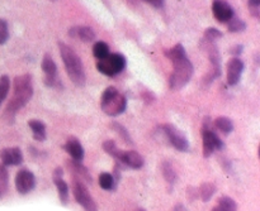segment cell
Instances as JSON below:
<instances>
[{
    "mask_svg": "<svg viewBox=\"0 0 260 211\" xmlns=\"http://www.w3.org/2000/svg\"><path fill=\"white\" fill-rule=\"evenodd\" d=\"M162 134L167 137V139L169 141V143L174 147L177 151L179 152H188L189 151V142L185 138L184 134L180 131H178L174 125H162Z\"/></svg>",
    "mask_w": 260,
    "mask_h": 211,
    "instance_id": "ba28073f",
    "label": "cell"
},
{
    "mask_svg": "<svg viewBox=\"0 0 260 211\" xmlns=\"http://www.w3.org/2000/svg\"><path fill=\"white\" fill-rule=\"evenodd\" d=\"M244 71V62L240 58L235 57L230 60L228 65V83L230 86H235L240 81L241 73Z\"/></svg>",
    "mask_w": 260,
    "mask_h": 211,
    "instance_id": "9a60e30c",
    "label": "cell"
},
{
    "mask_svg": "<svg viewBox=\"0 0 260 211\" xmlns=\"http://www.w3.org/2000/svg\"><path fill=\"white\" fill-rule=\"evenodd\" d=\"M167 57L173 62L172 76L169 78V86L172 90H180L184 88L192 78L194 68H193L192 62L187 57L184 47L180 43L175 45L174 47L170 48L165 52Z\"/></svg>",
    "mask_w": 260,
    "mask_h": 211,
    "instance_id": "6da1fadb",
    "label": "cell"
},
{
    "mask_svg": "<svg viewBox=\"0 0 260 211\" xmlns=\"http://www.w3.org/2000/svg\"><path fill=\"white\" fill-rule=\"evenodd\" d=\"M0 159L4 166H19L23 163V153L18 147L4 148L0 152Z\"/></svg>",
    "mask_w": 260,
    "mask_h": 211,
    "instance_id": "5bb4252c",
    "label": "cell"
},
{
    "mask_svg": "<svg viewBox=\"0 0 260 211\" xmlns=\"http://www.w3.org/2000/svg\"><path fill=\"white\" fill-rule=\"evenodd\" d=\"M52 2H55V0H52Z\"/></svg>",
    "mask_w": 260,
    "mask_h": 211,
    "instance_id": "f35d334b",
    "label": "cell"
},
{
    "mask_svg": "<svg viewBox=\"0 0 260 211\" xmlns=\"http://www.w3.org/2000/svg\"><path fill=\"white\" fill-rule=\"evenodd\" d=\"M117 162H119V164H123V166L128 167L132 170H140L144 166L145 161L144 157L139 153V152L135 151H121L119 149L117 156L114 157Z\"/></svg>",
    "mask_w": 260,
    "mask_h": 211,
    "instance_id": "9c48e42d",
    "label": "cell"
},
{
    "mask_svg": "<svg viewBox=\"0 0 260 211\" xmlns=\"http://www.w3.org/2000/svg\"><path fill=\"white\" fill-rule=\"evenodd\" d=\"M212 211H238V204L231 197L223 196L218 200L217 205L213 207Z\"/></svg>",
    "mask_w": 260,
    "mask_h": 211,
    "instance_id": "d6986e66",
    "label": "cell"
},
{
    "mask_svg": "<svg viewBox=\"0 0 260 211\" xmlns=\"http://www.w3.org/2000/svg\"><path fill=\"white\" fill-rule=\"evenodd\" d=\"M124 67H126V58L119 53H114V55L109 53L106 58L96 62V68L99 72L109 76V77H113V76L121 73Z\"/></svg>",
    "mask_w": 260,
    "mask_h": 211,
    "instance_id": "5b68a950",
    "label": "cell"
},
{
    "mask_svg": "<svg viewBox=\"0 0 260 211\" xmlns=\"http://www.w3.org/2000/svg\"><path fill=\"white\" fill-rule=\"evenodd\" d=\"M137 211H145V210H142V209H140V210H137Z\"/></svg>",
    "mask_w": 260,
    "mask_h": 211,
    "instance_id": "74e56055",
    "label": "cell"
},
{
    "mask_svg": "<svg viewBox=\"0 0 260 211\" xmlns=\"http://www.w3.org/2000/svg\"><path fill=\"white\" fill-rule=\"evenodd\" d=\"M30 131L33 133V138L37 142H43L46 139V125L42 120H33L28 121Z\"/></svg>",
    "mask_w": 260,
    "mask_h": 211,
    "instance_id": "ac0fdd59",
    "label": "cell"
},
{
    "mask_svg": "<svg viewBox=\"0 0 260 211\" xmlns=\"http://www.w3.org/2000/svg\"><path fill=\"white\" fill-rule=\"evenodd\" d=\"M69 34L73 38H79L83 42H91L95 39V33L90 27H74L71 28Z\"/></svg>",
    "mask_w": 260,
    "mask_h": 211,
    "instance_id": "e0dca14e",
    "label": "cell"
},
{
    "mask_svg": "<svg viewBox=\"0 0 260 211\" xmlns=\"http://www.w3.org/2000/svg\"><path fill=\"white\" fill-rule=\"evenodd\" d=\"M228 23H229V30L233 33H240V32H243V30H245V28H246L245 22L241 19H239V18H235V17L231 18Z\"/></svg>",
    "mask_w": 260,
    "mask_h": 211,
    "instance_id": "484cf974",
    "label": "cell"
},
{
    "mask_svg": "<svg viewBox=\"0 0 260 211\" xmlns=\"http://www.w3.org/2000/svg\"><path fill=\"white\" fill-rule=\"evenodd\" d=\"M0 197H2V189H0Z\"/></svg>",
    "mask_w": 260,
    "mask_h": 211,
    "instance_id": "8d00e7d4",
    "label": "cell"
},
{
    "mask_svg": "<svg viewBox=\"0 0 260 211\" xmlns=\"http://www.w3.org/2000/svg\"><path fill=\"white\" fill-rule=\"evenodd\" d=\"M58 47H60L61 58H62L66 72H68L70 80L73 81L76 86H84L86 78L80 57L76 55L75 51H74L70 46L65 45V43L60 42L58 43Z\"/></svg>",
    "mask_w": 260,
    "mask_h": 211,
    "instance_id": "3957f363",
    "label": "cell"
},
{
    "mask_svg": "<svg viewBox=\"0 0 260 211\" xmlns=\"http://www.w3.org/2000/svg\"><path fill=\"white\" fill-rule=\"evenodd\" d=\"M221 37H222V33L218 29H216V28H208V29H206V39H207V42H215L216 39H218Z\"/></svg>",
    "mask_w": 260,
    "mask_h": 211,
    "instance_id": "4dcf8cb0",
    "label": "cell"
},
{
    "mask_svg": "<svg viewBox=\"0 0 260 211\" xmlns=\"http://www.w3.org/2000/svg\"><path fill=\"white\" fill-rule=\"evenodd\" d=\"M215 192H216V186L213 184H210V182L203 184L202 186L200 187V190H198V194H200L201 199H202V201L205 202L210 201V200L212 199L213 195H215Z\"/></svg>",
    "mask_w": 260,
    "mask_h": 211,
    "instance_id": "603a6c76",
    "label": "cell"
},
{
    "mask_svg": "<svg viewBox=\"0 0 260 211\" xmlns=\"http://www.w3.org/2000/svg\"><path fill=\"white\" fill-rule=\"evenodd\" d=\"M65 151L70 154L73 161L83 162L84 159V148L78 139H69L65 143Z\"/></svg>",
    "mask_w": 260,
    "mask_h": 211,
    "instance_id": "2e32d148",
    "label": "cell"
},
{
    "mask_svg": "<svg viewBox=\"0 0 260 211\" xmlns=\"http://www.w3.org/2000/svg\"><path fill=\"white\" fill-rule=\"evenodd\" d=\"M101 108L107 115H121L127 108V100L116 88L111 86L104 90L101 99Z\"/></svg>",
    "mask_w": 260,
    "mask_h": 211,
    "instance_id": "277c9868",
    "label": "cell"
},
{
    "mask_svg": "<svg viewBox=\"0 0 260 211\" xmlns=\"http://www.w3.org/2000/svg\"><path fill=\"white\" fill-rule=\"evenodd\" d=\"M93 55L95 56L98 60H103L107 56L109 55V47L106 42L103 40H99V42H95V45L93 46Z\"/></svg>",
    "mask_w": 260,
    "mask_h": 211,
    "instance_id": "cb8c5ba5",
    "label": "cell"
},
{
    "mask_svg": "<svg viewBox=\"0 0 260 211\" xmlns=\"http://www.w3.org/2000/svg\"><path fill=\"white\" fill-rule=\"evenodd\" d=\"M63 176V170L61 167L55 168L52 175L53 184H55L56 189L58 191V197H60V201L62 205H68L69 201V186L65 182V180L62 179Z\"/></svg>",
    "mask_w": 260,
    "mask_h": 211,
    "instance_id": "4fadbf2b",
    "label": "cell"
},
{
    "mask_svg": "<svg viewBox=\"0 0 260 211\" xmlns=\"http://www.w3.org/2000/svg\"><path fill=\"white\" fill-rule=\"evenodd\" d=\"M144 2L149 3L150 5H152L154 8H161L164 5L165 0H144Z\"/></svg>",
    "mask_w": 260,
    "mask_h": 211,
    "instance_id": "836d02e7",
    "label": "cell"
},
{
    "mask_svg": "<svg viewBox=\"0 0 260 211\" xmlns=\"http://www.w3.org/2000/svg\"><path fill=\"white\" fill-rule=\"evenodd\" d=\"M161 171L167 182L170 185V187L174 186L175 181H177V174H175V170L172 166V163L170 162H164L161 166Z\"/></svg>",
    "mask_w": 260,
    "mask_h": 211,
    "instance_id": "ffe728a7",
    "label": "cell"
},
{
    "mask_svg": "<svg viewBox=\"0 0 260 211\" xmlns=\"http://www.w3.org/2000/svg\"><path fill=\"white\" fill-rule=\"evenodd\" d=\"M113 128L116 129L117 132H118L119 133V136L122 137V139H123L124 142H127V143L128 144H134V141H132V138L131 137H129V134H128V132L126 131V128H123V126L121 125V124H118V123H114L113 124Z\"/></svg>",
    "mask_w": 260,
    "mask_h": 211,
    "instance_id": "f1b7e54d",
    "label": "cell"
},
{
    "mask_svg": "<svg viewBox=\"0 0 260 211\" xmlns=\"http://www.w3.org/2000/svg\"><path fill=\"white\" fill-rule=\"evenodd\" d=\"M202 138H203V156L208 158L212 156L215 151H221L223 148V142L221 141L220 137L210 128L207 121L203 123L202 129Z\"/></svg>",
    "mask_w": 260,
    "mask_h": 211,
    "instance_id": "8992f818",
    "label": "cell"
},
{
    "mask_svg": "<svg viewBox=\"0 0 260 211\" xmlns=\"http://www.w3.org/2000/svg\"><path fill=\"white\" fill-rule=\"evenodd\" d=\"M13 88H14V95H13L12 100L9 101L7 109H5V118L10 124L14 121L17 111L22 109L32 99V76L28 75V73L17 76L14 78V82H13Z\"/></svg>",
    "mask_w": 260,
    "mask_h": 211,
    "instance_id": "7a4b0ae2",
    "label": "cell"
},
{
    "mask_svg": "<svg viewBox=\"0 0 260 211\" xmlns=\"http://www.w3.org/2000/svg\"><path fill=\"white\" fill-rule=\"evenodd\" d=\"M36 187V177L29 170H20L15 176V189L20 195H27Z\"/></svg>",
    "mask_w": 260,
    "mask_h": 211,
    "instance_id": "30bf717a",
    "label": "cell"
},
{
    "mask_svg": "<svg viewBox=\"0 0 260 211\" xmlns=\"http://www.w3.org/2000/svg\"><path fill=\"white\" fill-rule=\"evenodd\" d=\"M73 194L78 204L80 205L85 211H98V206H96L95 201L91 197L90 192L85 187V185L79 180H75L73 182Z\"/></svg>",
    "mask_w": 260,
    "mask_h": 211,
    "instance_id": "52a82bcc",
    "label": "cell"
},
{
    "mask_svg": "<svg viewBox=\"0 0 260 211\" xmlns=\"http://www.w3.org/2000/svg\"><path fill=\"white\" fill-rule=\"evenodd\" d=\"M42 67L43 73H45V83L50 88H57L58 81H57V67H56L55 61L52 60L50 55H45L42 60Z\"/></svg>",
    "mask_w": 260,
    "mask_h": 211,
    "instance_id": "8fae6325",
    "label": "cell"
},
{
    "mask_svg": "<svg viewBox=\"0 0 260 211\" xmlns=\"http://www.w3.org/2000/svg\"><path fill=\"white\" fill-rule=\"evenodd\" d=\"M212 12L216 19L221 23H228L234 17V9L225 0H215L212 4Z\"/></svg>",
    "mask_w": 260,
    "mask_h": 211,
    "instance_id": "7c38bea8",
    "label": "cell"
},
{
    "mask_svg": "<svg viewBox=\"0 0 260 211\" xmlns=\"http://www.w3.org/2000/svg\"><path fill=\"white\" fill-rule=\"evenodd\" d=\"M173 211H188V210H187V207L184 206V205H182V204H178L177 206L174 207V210H173Z\"/></svg>",
    "mask_w": 260,
    "mask_h": 211,
    "instance_id": "e575fe53",
    "label": "cell"
},
{
    "mask_svg": "<svg viewBox=\"0 0 260 211\" xmlns=\"http://www.w3.org/2000/svg\"><path fill=\"white\" fill-rule=\"evenodd\" d=\"M103 149L107 152V153L109 154V156L113 157V158L117 156V153H118V151H119V148L117 147V144L114 143L113 141H106V142H104Z\"/></svg>",
    "mask_w": 260,
    "mask_h": 211,
    "instance_id": "83f0119b",
    "label": "cell"
},
{
    "mask_svg": "<svg viewBox=\"0 0 260 211\" xmlns=\"http://www.w3.org/2000/svg\"><path fill=\"white\" fill-rule=\"evenodd\" d=\"M241 51H243V46H238L236 48H234L233 53H234V55H240Z\"/></svg>",
    "mask_w": 260,
    "mask_h": 211,
    "instance_id": "d590c367",
    "label": "cell"
},
{
    "mask_svg": "<svg viewBox=\"0 0 260 211\" xmlns=\"http://www.w3.org/2000/svg\"><path fill=\"white\" fill-rule=\"evenodd\" d=\"M10 89V80L7 75L2 76L0 77V105H2L3 101L5 100V98L8 96Z\"/></svg>",
    "mask_w": 260,
    "mask_h": 211,
    "instance_id": "4316f807",
    "label": "cell"
},
{
    "mask_svg": "<svg viewBox=\"0 0 260 211\" xmlns=\"http://www.w3.org/2000/svg\"><path fill=\"white\" fill-rule=\"evenodd\" d=\"M69 163H70V167L74 170V172H75L76 175L79 174V176L83 177L84 180H86V181H88V182H91L90 174H89L88 170H86L85 167H84L83 164H81V162L73 161V162H69Z\"/></svg>",
    "mask_w": 260,
    "mask_h": 211,
    "instance_id": "d4e9b609",
    "label": "cell"
},
{
    "mask_svg": "<svg viewBox=\"0 0 260 211\" xmlns=\"http://www.w3.org/2000/svg\"><path fill=\"white\" fill-rule=\"evenodd\" d=\"M99 185H101V187L103 190H106V191H112V190H114V187H116V179H114V176H112L111 174H108V172H103V174H101V176H99Z\"/></svg>",
    "mask_w": 260,
    "mask_h": 211,
    "instance_id": "44dd1931",
    "label": "cell"
},
{
    "mask_svg": "<svg viewBox=\"0 0 260 211\" xmlns=\"http://www.w3.org/2000/svg\"><path fill=\"white\" fill-rule=\"evenodd\" d=\"M215 125L218 131L222 132L223 134H230L234 131V123L231 119L226 118V116H220L215 120Z\"/></svg>",
    "mask_w": 260,
    "mask_h": 211,
    "instance_id": "7402d4cb",
    "label": "cell"
},
{
    "mask_svg": "<svg viewBox=\"0 0 260 211\" xmlns=\"http://www.w3.org/2000/svg\"><path fill=\"white\" fill-rule=\"evenodd\" d=\"M0 186L3 189L8 187V171L7 166H4L3 163H0Z\"/></svg>",
    "mask_w": 260,
    "mask_h": 211,
    "instance_id": "1f68e13d",
    "label": "cell"
},
{
    "mask_svg": "<svg viewBox=\"0 0 260 211\" xmlns=\"http://www.w3.org/2000/svg\"><path fill=\"white\" fill-rule=\"evenodd\" d=\"M9 38V30L8 24L4 19H0V45H4Z\"/></svg>",
    "mask_w": 260,
    "mask_h": 211,
    "instance_id": "f546056e",
    "label": "cell"
},
{
    "mask_svg": "<svg viewBox=\"0 0 260 211\" xmlns=\"http://www.w3.org/2000/svg\"><path fill=\"white\" fill-rule=\"evenodd\" d=\"M249 9H250L251 14L255 18H259V7H260V0H248Z\"/></svg>",
    "mask_w": 260,
    "mask_h": 211,
    "instance_id": "d6a6232c",
    "label": "cell"
}]
</instances>
